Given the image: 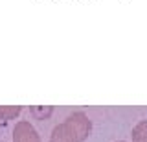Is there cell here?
I'll use <instances>...</instances> for the list:
<instances>
[{
	"mask_svg": "<svg viewBox=\"0 0 147 142\" xmlns=\"http://www.w3.org/2000/svg\"><path fill=\"white\" fill-rule=\"evenodd\" d=\"M13 142H42L30 120H18L13 129Z\"/></svg>",
	"mask_w": 147,
	"mask_h": 142,
	"instance_id": "cell-2",
	"label": "cell"
},
{
	"mask_svg": "<svg viewBox=\"0 0 147 142\" xmlns=\"http://www.w3.org/2000/svg\"><path fill=\"white\" fill-rule=\"evenodd\" d=\"M52 111H53V109L50 107V105H48L46 109H44V107H31V113H33L37 118H40V120H44V118H48L50 114H52Z\"/></svg>",
	"mask_w": 147,
	"mask_h": 142,
	"instance_id": "cell-5",
	"label": "cell"
},
{
	"mask_svg": "<svg viewBox=\"0 0 147 142\" xmlns=\"http://www.w3.org/2000/svg\"><path fill=\"white\" fill-rule=\"evenodd\" d=\"M22 113V105H0V120H15Z\"/></svg>",
	"mask_w": 147,
	"mask_h": 142,
	"instance_id": "cell-4",
	"label": "cell"
},
{
	"mask_svg": "<svg viewBox=\"0 0 147 142\" xmlns=\"http://www.w3.org/2000/svg\"><path fill=\"white\" fill-rule=\"evenodd\" d=\"M118 142H125V140H118Z\"/></svg>",
	"mask_w": 147,
	"mask_h": 142,
	"instance_id": "cell-6",
	"label": "cell"
},
{
	"mask_svg": "<svg viewBox=\"0 0 147 142\" xmlns=\"http://www.w3.org/2000/svg\"><path fill=\"white\" fill-rule=\"evenodd\" d=\"M132 142H147V120L138 122L131 131Z\"/></svg>",
	"mask_w": 147,
	"mask_h": 142,
	"instance_id": "cell-3",
	"label": "cell"
},
{
	"mask_svg": "<svg viewBox=\"0 0 147 142\" xmlns=\"http://www.w3.org/2000/svg\"><path fill=\"white\" fill-rule=\"evenodd\" d=\"M92 131V122L85 113L76 111L68 114L66 120L57 124L48 142H85Z\"/></svg>",
	"mask_w": 147,
	"mask_h": 142,
	"instance_id": "cell-1",
	"label": "cell"
},
{
	"mask_svg": "<svg viewBox=\"0 0 147 142\" xmlns=\"http://www.w3.org/2000/svg\"><path fill=\"white\" fill-rule=\"evenodd\" d=\"M0 142H4V140H0Z\"/></svg>",
	"mask_w": 147,
	"mask_h": 142,
	"instance_id": "cell-7",
	"label": "cell"
}]
</instances>
